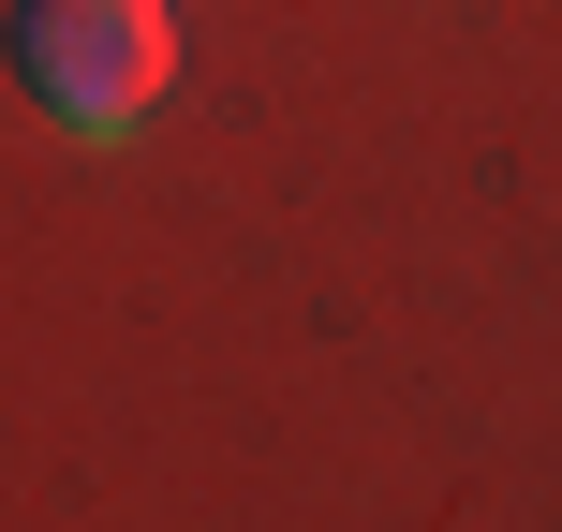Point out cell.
Wrapping results in <instances>:
<instances>
[{
    "instance_id": "obj_1",
    "label": "cell",
    "mask_w": 562,
    "mask_h": 532,
    "mask_svg": "<svg viewBox=\"0 0 562 532\" xmlns=\"http://www.w3.org/2000/svg\"><path fill=\"white\" fill-rule=\"evenodd\" d=\"M15 75L59 134L119 148L178 89V30H164V0H15Z\"/></svg>"
}]
</instances>
